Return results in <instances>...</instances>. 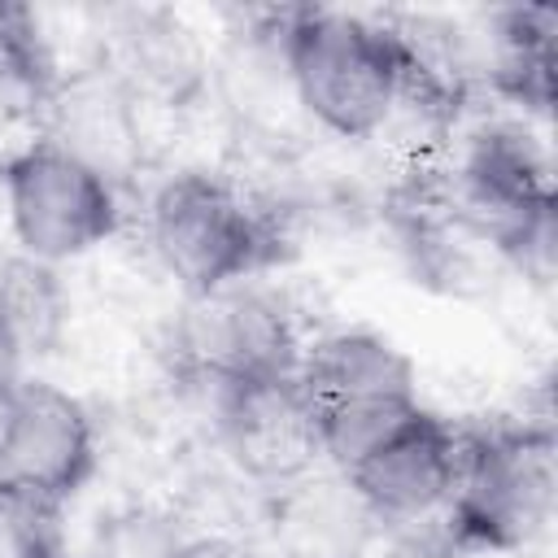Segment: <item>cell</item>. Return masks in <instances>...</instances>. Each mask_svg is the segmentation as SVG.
Returning <instances> with one entry per match:
<instances>
[{
  "mask_svg": "<svg viewBox=\"0 0 558 558\" xmlns=\"http://www.w3.org/2000/svg\"><path fill=\"white\" fill-rule=\"evenodd\" d=\"M279 22L283 65L305 113L340 140L375 135L401 105L405 44L397 26L310 4Z\"/></svg>",
  "mask_w": 558,
  "mask_h": 558,
  "instance_id": "obj_1",
  "label": "cell"
},
{
  "mask_svg": "<svg viewBox=\"0 0 558 558\" xmlns=\"http://www.w3.org/2000/svg\"><path fill=\"white\" fill-rule=\"evenodd\" d=\"M549 423H475L458 427V471L449 488V532L453 549H523L532 545L558 501Z\"/></svg>",
  "mask_w": 558,
  "mask_h": 558,
  "instance_id": "obj_2",
  "label": "cell"
},
{
  "mask_svg": "<svg viewBox=\"0 0 558 558\" xmlns=\"http://www.w3.org/2000/svg\"><path fill=\"white\" fill-rule=\"evenodd\" d=\"M148 240L187 296L244 283L283 257L279 227L209 170H183L157 187Z\"/></svg>",
  "mask_w": 558,
  "mask_h": 558,
  "instance_id": "obj_3",
  "label": "cell"
},
{
  "mask_svg": "<svg viewBox=\"0 0 558 558\" xmlns=\"http://www.w3.org/2000/svg\"><path fill=\"white\" fill-rule=\"evenodd\" d=\"M296 384L318 414L323 453L336 471L353 466L375 440L418 410L414 362L388 336L366 327H344L301 349Z\"/></svg>",
  "mask_w": 558,
  "mask_h": 558,
  "instance_id": "obj_4",
  "label": "cell"
},
{
  "mask_svg": "<svg viewBox=\"0 0 558 558\" xmlns=\"http://www.w3.org/2000/svg\"><path fill=\"white\" fill-rule=\"evenodd\" d=\"M458 218L527 275L554 266V179L549 157L523 122H488L471 135L453 170Z\"/></svg>",
  "mask_w": 558,
  "mask_h": 558,
  "instance_id": "obj_5",
  "label": "cell"
},
{
  "mask_svg": "<svg viewBox=\"0 0 558 558\" xmlns=\"http://www.w3.org/2000/svg\"><path fill=\"white\" fill-rule=\"evenodd\" d=\"M0 187L17 248L48 266L92 253L122 222L109 174L57 140H31L9 153Z\"/></svg>",
  "mask_w": 558,
  "mask_h": 558,
  "instance_id": "obj_6",
  "label": "cell"
},
{
  "mask_svg": "<svg viewBox=\"0 0 558 558\" xmlns=\"http://www.w3.org/2000/svg\"><path fill=\"white\" fill-rule=\"evenodd\" d=\"M296 362L301 340L292 318L270 292L253 283L192 296L174 327V366L209 392L296 375Z\"/></svg>",
  "mask_w": 558,
  "mask_h": 558,
  "instance_id": "obj_7",
  "label": "cell"
},
{
  "mask_svg": "<svg viewBox=\"0 0 558 558\" xmlns=\"http://www.w3.org/2000/svg\"><path fill=\"white\" fill-rule=\"evenodd\" d=\"M214 410L227 458L266 488H288L327 458L318 414L296 375L218 388Z\"/></svg>",
  "mask_w": 558,
  "mask_h": 558,
  "instance_id": "obj_8",
  "label": "cell"
},
{
  "mask_svg": "<svg viewBox=\"0 0 558 558\" xmlns=\"http://www.w3.org/2000/svg\"><path fill=\"white\" fill-rule=\"evenodd\" d=\"M453 471L458 427L418 405L340 475L375 514V523H418L449 501Z\"/></svg>",
  "mask_w": 558,
  "mask_h": 558,
  "instance_id": "obj_9",
  "label": "cell"
},
{
  "mask_svg": "<svg viewBox=\"0 0 558 558\" xmlns=\"http://www.w3.org/2000/svg\"><path fill=\"white\" fill-rule=\"evenodd\" d=\"M96 427L78 397L48 379H22L13 388V432L0 480L70 501L96 475Z\"/></svg>",
  "mask_w": 558,
  "mask_h": 558,
  "instance_id": "obj_10",
  "label": "cell"
},
{
  "mask_svg": "<svg viewBox=\"0 0 558 558\" xmlns=\"http://www.w3.org/2000/svg\"><path fill=\"white\" fill-rule=\"evenodd\" d=\"M275 532L292 558H357L375 532V514L344 475H305L283 488Z\"/></svg>",
  "mask_w": 558,
  "mask_h": 558,
  "instance_id": "obj_11",
  "label": "cell"
},
{
  "mask_svg": "<svg viewBox=\"0 0 558 558\" xmlns=\"http://www.w3.org/2000/svg\"><path fill=\"white\" fill-rule=\"evenodd\" d=\"M0 323L26 353H52L70 323V296L57 266L13 253L0 262Z\"/></svg>",
  "mask_w": 558,
  "mask_h": 558,
  "instance_id": "obj_12",
  "label": "cell"
},
{
  "mask_svg": "<svg viewBox=\"0 0 558 558\" xmlns=\"http://www.w3.org/2000/svg\"><path fill=\"white\" fill-rule=\"evenodd\" d=\"M554 31L558 13L554 9H506L497 17V61H493V83L532 105H549V83H554Z\"/></svg>",
  "mask_w": 558,
  "mask_h": 558,
  "instance_id": "obj_13",
  "label": "cell"
},
{
  "mask_svg": "<svg viewBox=\"0 0 558 558\" xmlns=\"http://www.w3.org/2000/svg\"><path fill=\"white\" fill-rule=\"evenodd\" d=\"M52 100L61 105V122L65 131L57 135V144H65L70 153H78L83 161H92L100 174H109L113 153L131 148V122H126V105L113 87L83 78L70 87H57Z\"/></svg>",
  "mask_w": 558,
  "mask_h": 558,
  "instance_id": "obj_14",
  "label": "cell"
},
{
  "mask_svg": "<svg viewBox=\"0 0 558 558\" xmlns=\"http://www.w3.org/2000/svg\"><path fill=\"white\" fill-rule=\"evenodd\" d=\"M0 558H70L65 501L0 480Z\"/></svg>",
  "mask_w": 558,
  "mask_h": 558,
  "instance_id": "obj_15",
  "label": "cell"
},
{
  "mask_svg": "<svg viewBox=\"0 0 558 558\" xmlns=\"http://www.w3.org/2000/svg\"><path fill=\"white\" fill-rule=\"evenodd\" d=\"M0 83L22 87L44 100H52V92L61 87L57 61L39 31L35 9L13 4V0H0Z\"/></svg>",
  "mask_w": 558,
  "mask_h": 558,
  "instance_id": "obj_16",
  "label": "cell"
},
{
  "mask_svg": "<svg viewBox=\"0 0 558 558\" xmlns=\"http://www.w3.org/2000/svg\"><path fill=\"white\" fill-rule=\"evenodd\" d=\"M179 549L183 536L166 514L148 506H126L100 523L92 558H179Z\"/></svg>",
  "mask_w": 558,
  "mask_h": 558,
  "instance_id": "obj_17",
  "label": "cell"
},
{
  "mask_svg": "<svg viewBox=\"0 0 558 558\" xmlns=\"http://www.w3.org/2000/svg\"><path fill=\"white\" fill-rule=\"evenodd\" d=\"M379 558H458V549L432 532H401Z\"/></svg>",
  "mask_w": 558,
  "mask_h": 558,
  "instance_id": "obj_18",
  "label": "cell"
},
{
  "mask_svg": "<svg viewBox=\"0 0 558 558\" xmlns=\"http://www.w3.org/2000/svg\"><path fill=\"white\" fill-rule=\"evenodd\" d=\"M179 558H257V549L235 536H192L183 541Z\"/></svg>",
  "mask_w": 558,
  "mask_h": 558,
  "instance_id": "obj_19",
  "label": "cell"
},
{
  "mask_svg": "<svg viewBox=\"0 0 558 558\" xmlns=\"http://www.w3.org/2000/svg\"><path fill=\"white\" fill-rule=\"evenodd\" d=\"M17 384H22V349L9 336V327L0 323V392H9Z\"/></svg>",
  "mask_w": 558,
  "mask_h": 558,
  "instance_id": "obj_20",
  "label": "cell"
},
{
  "mask_svg": "<svg viewBox=\"0 0 558 558\" xmlns=\"http://www.w3.org/2000/svg\"><path fill=\"white\" fill-rule=\"evenodd\" d=\"M9 432H13V388L0 392V466H4V453H9Z\"/></svg>",
  "mask_w": 558,
  "mask_h": 558,
  "instance_id": "obj_21",
  "label": "cell"
}]
</instances>
